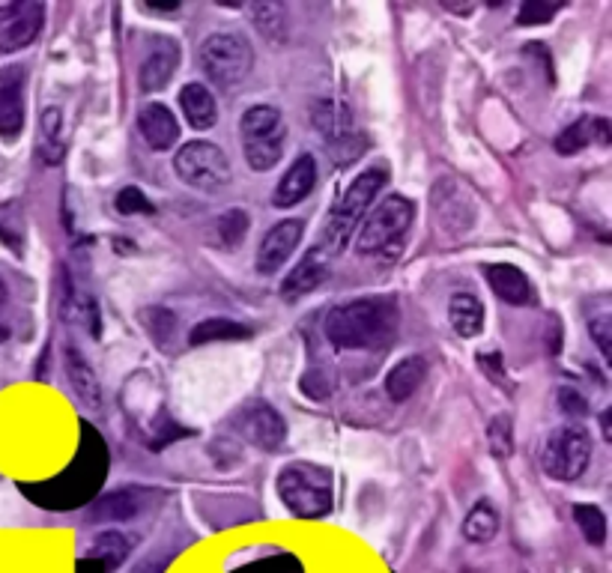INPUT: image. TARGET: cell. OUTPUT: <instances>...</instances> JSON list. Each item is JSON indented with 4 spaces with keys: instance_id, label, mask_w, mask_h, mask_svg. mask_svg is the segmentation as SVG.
<instances>
[{
    "instance_id": "obj_2",
    "label": "cell",
    "mask_w": 612,
    "mask_h": 573,
    "mask_svg": "<svg viewBox=\"0 0 612 573\" xmlns=\"http://www.w3.org/2000/svg\"><path fill=\"white\" fill-rule=\"evenodd\" d=\"M386 183H389V168L386 165L368 168L350 183V189L341 194V200L335 203V209H332V215H329V221L323 227V236H320V245H317L320 254L335 257V254H341L347 248L353 230L371 212L374 197L386 189Z\"/></svg>"
},
{
    "instance_id": "obj_37",
    "label": "cell",
    "mask_w": 612,
    "mask_h": 573,
    "mask_svg": "<svg viewBox=\"0 0 612 573\" xmlns=\"http://www.w3.org/2000/svg\"><path fill=\"white\" fill-rule=\"evenodd\" d=\"M589 335H592V341L598 344L601 356H604L607 362H612V317L610 314H601V317L589 320Z\"/></svg>"
},
{
    "instance_id": "obj_17",
    "label": "cell",
    "mask_w": 612,
    "mask_h": 573,
    "mask_svg": "<svg viewBox=\"0 0 612 573\" xmlns=\"http://www.w3.org/2000/svg\"><path fill=\"white\" fill-rule=\"evenodd\" d=\"M612 132L607 117H580L574 126L556 135V153L559 156H577L589 147H607Z\"/></svg>"
},
{
    "instance_id": "obj_26",
    "label": "cell",
    "mask_w": 612,
    "mask_h": 573,
    "mask_svg": "<svg viewBox=\"0 0 612 573\" xmlns=\"http://www.w3.org/2000/svg\"><path fill=\"white\" fill-rule=\"evenodd\" d=\"M499 523H502L499 511L487 499H478L475 508L463 520V538L469 544H490L499 535Z\"/></svg>"
},
{
    "instance_id": "obj_3",
    "label": "cell",
    "mask_w": 612,
    "mask_h": 573,
    "mask_svg": "<svg viewBox=\"0 0 612 573\" xmlns=\"http://www.w3.org/2000/svg\"><path fill=\"white\" fill-rule=\"evenodd\" d=\"M278 496L299 520H320L332 511V472L317 463H290L278 472Z\"/></svg>"
},
{
    "instance_id": "obj_21",
    "label": "cell",
    "mask_w": 612,
    "mask_h": 573,
    "mask_svg": "<svg viewBox=\"0 0 612 573\" xmlns=\"http://www.w3.org/2000/svg\"><path fill=\"white\" fill-rule=\"evenodd\" d=\"M484 278L502 302H508V305H529L532 302V284L517 266H511V263L484 266Z\"/></svg>"
},
{
    "instance_id": "obj_16",
    "label": "cell",
    "mask_w": 612,
    "mask_h": 573,
    "mask_svg": "<svg viewBox=\"0 0 612 573\" xmlns=\"http://www.w3.org/2000/svg\"><path fill=\"white\" fill-rule=\"evenodd\" d=\"M314 186H317V162H314V156H299L293 165H290V171L281 177V183L275 186V191H272V206H278V209H290V206H296V203H302L311 191H314Z\"/></svg>"
},
{
    "instance_id": "obj_22",
    "label": "cell",
    "mask_w": 612,
    "mask_h": 573,
    "mask_svg": "<svg viewBox=\"0 0 612 573\" xmlns=\"http://www.w3.org/2000/svg\"><path fill=\"white\" fill-rule=\"evenodd\" d=\"M63 111L60 108H45L42 111V117H39V147H36V153H39V159L48 165V168H54V165H60L63 162V156H66V135H63Z\"/></svg>"
},
{
    "instance_id": "obj_35",
    "label": "cell",
    "mask_w": 612,
    "mask_h": 573,
    "mask_svg": "<svg viewBox=\"0 0 612 573\" xmlns=\"http://www.w3.org/2000/svg\"><path fill=\"white\" fill-rule=\"evenodd\" d=\"M117 212L120 215H153V203L147 200V194L138 189V186H126L120 189L117 200H114Z\"/></svg>"
},
{
    "instance_id": "obj_1",
    "label": "cell",
    "mask_w": 612,
    "mask_h": 573,
    "mask_svg": "<svg viewBox=\"0 0 612 573\" xmlns=\"http://www.w3.org/2000/svg\"><path fill=\"white\" fill-rule=\"evenodd\" d=\"M401 308L392 296H365L332 308L323 320V335L338 350H380L395 341Z\"/></svg>"
},
{
    "instance_id": "obj_5",
    "label": "cell",
    "mask_w": 612,
    "mask_h": 573,
    "mask_svg": "<svg viewBox=\"0 0 612 573\" xmlns=\"http://www.w3.org/2000/svg\"><path fill=\"white\" fill-rule=\"evenodd\" d=\"M311 126L323 138L335 165H353L368 150V138L356 126L353 111L338 99H317L311 105Z\"/></svg>"
},
{
    "instance_id": "obj_27",
    "label": "cell",
    "mask_w": 612,
    "mask_h": 573,
    "mask_svg": "<svg viewBox=\"0 0 612 573\" xmlns=\"http://www.w3.org/2000/svg\"><path fill=\"white\" fill-rule=\"evenodd\" d=\"M248 15H251V21H254V27L269 39V42H284L287 39V27H290V21H287V9H284V3H254L251 9H248Z\"/></svg>"
},
{
    "instance_id": "obj_10",
    "label": "cell",
    "mask_w": 612,
    "mask_h": 573,
    "mask_svg": "<svg viewBox=\"0 0 612 573\" xmlns=\"http://www.w3.org/2000/svg\"><path fill=\"white\" fill-rule=\"evenodd\" d=\"M177 177L201 191H221L230 183V162L227 156L209 141H189L174 159Z\"/></svg>"
},
{
    "instance_id": "obj_36",
    "label": "cell",
    "mask_w": 612,
    "mask_h": 573,
    "mask_svg": "<svg viewBox=\"0 0 612 573\" xmlns=\"http://www.w3.org/2000/svg\"><path fill=\"white\" fill-rule=\"evenodd\" d=\"M559 9H562V3H544V0H526V3L520 6V12H517V21H520L523 27H529V24H541V21L553 18V15H556Z\"/></svg>"
},
{
    "instance_id": "obj_42",
    "label": "cell",
    "mask_w": 612,
    "mask_h": 573,
    "mask_svg": "<svg viewBox=\"0 0 612 573\" xmlns=\"http://www.w3.org/2000/svg\"><path fill=\"white\" fill-rule=\"evenodd\" d=\"M3 302H6V284L0 281V305H3Z\"/></svg>"
},
{
    "instance_id": "obj_32",
    "label": "cell",
    "mask_w": 612,
    "mask_h": 573,
    "mask_svg": "<svg viewBox=\"0 0 612 573\" xmlns=\"http://www.w3.org/2000/svg\"><path fill=\"white\" fill-rule=\"evenodd\" d=\"M574 520L583 532V538L592 544V547H604L607 541V517L598 505H577L574 508Z\"/></svg>"
},
{
    "instance_id": "obj_34",
    "label": "cell",
    "mask_w": 612,
    "mask_h": 573,
    "mask_svg": "<svg viewBox=\"0 0 612 573\" xmlns=\"http://www.w3.org/2000/svg\"><path fill=\"white\" fill-rule=\"evenodd\" d=\"M141 320H144V326L150 329L153 341H156V344H162V347H168V338H171V335H174V329H177L174 314H171V311H165V308H147Z\"/></svg>"
},
{
    "instance_id": "obj_24",
    "label": "cell",
    "mask_w": 612,
    "mask_h": 573,
    "mask_svg": "<svg viewBox=\"0 0 612 573\" xmlns=\"http://www.w3.org/2000/svg\"><path fill=\"white\" fill-rule=\"evenodd\" d=\"M424 374H427V362H424L421 356H407L404 362H398V365L389 371V377H386V394H389V400L407 403L409 397L421 388Z\"/></svg>"
},
{
    "instance_id": "obj_33",
    "label": "cell",
    "mask_w": 612,
    "mask_h": 573,
    "mask_svg": "<svg viewBox=\"0 0 612 573\" xmlns=\"http://www.w3.org/2000/svg\"><path fill=\"white\" fill-rule=\"evenodd\" d=\"M487 445L493 451V457L508 460L514 454V430H511V418L508 415H496L487 424Z\"/></svg>"
},
{
    "instance_id": "obj_39",
    "label": "cell",
    "mask_w": 612,
    "mask_h": 573,
    "mask_svg": "<svg viewBox=\"0 0 612 573\" xmlns=\"http://www.w3.org/2000/svg\"><path fill=\"white\" fill-rule=\"evenodd\" d=\"M559 403H562V412L574 415V418H583L589 412V403L574 391V388H562L559 391Z\"/></svg>"
},
{
    "instance_id": "obj_29",
    "label": "cell",
    "mask_w": 612,
    "mask_h": 573,
    "mask_svg": "<svg viewBox=\"0 0 612 573\" xmlns=\"http://www.w3.org/2000/svg\"><path fill=\"white\" fill-rule=\"evenodd\" d=\"M138 508H141L138 493H132V490H117V493H111V496H102V499L93 505L90 517H93V520H105V523H117V520L135 517Z\"/></svg>"
},
{
    "instance_id": "obj_30",
    "label": "cell",
    "mask_w": 612,
    "mask_h": 573,
    "mask_svg": "<svg viewBox=\"0 0 612 573\" xmlns=\"http://www.w3.org/2000/svg\"><path fill=\"white\" fill-rule=\"evenodd\" d=\"M245 338H251V329L242 323H230V320H206L189 332L192 347L212 344V341H245Z\"/></svg>"
},
{
    "instance_id": "obj_12",
    "label": "cell",
    "mask_w": 612,
    "mask_h": 573,
    "mask_svg": "<svg viewBox=\"0 0 612 573\" xmlns=\"http://www.w3.org/2000/svg\"><path fill=\"white\" fill-rule=\"evenodd\" d=\"M230 427L245 442H251L260 451H278L284 445V439H287V424H284V418L269 403H248V406H242L233 415Z\"/></svg>"
},
{
    "instance_id": "obj_4",
    "label": "cell",
    "mask_w": 612,
    "mask_h": 573,
    "mask_svg": "<svg viewBox=\"0 0 612 573\" xmlns=\"http://www.w3.org/2000/svg\"><path fill=\"white\" fill-rule=\"evenodd\" d=\"M239 135H242V153H245V162L251 171L266 174L281 162L287 126H284V117L278 108H272V105L248 108L239 120Z\"/></svg>"
},
{
    "instance_id": "obj_15",
    "label": "cell",
    "mask_w": 612,
    "mask_h": 573,
    "mask_svg": "<svg viewBox=\"0 0 612 573\" xmlns=\"http://www.w3.org/2000/svg\"><path fill=\"white\" fill-rule=\"evenodd\" d=\"M180 63V45L174 39H159L138 69V84L144 93H159L168 87Z\"/></svg>"
},
{
    "instance_id": "obj_23",
    "label": "cell",
    "mask_w": 612,
    "mask_h": 573,
    "mask_svg": "<svg viewBox=\"0 0 612 573\" xmlns=\"http://www.w3.org/2000/svg\"><path fill=\"white\" fill-rule=\"evenodd\" d=\"M448 320L451 329L460 338H478L484 329V305L475 293H454L448 302Z\"/></svg>"
},
{
    "instance_id": "obj_9",
    "label": "cell",
    "mask_w": 612,
    "mask_h": 573,
    "mask_svg": "<svg viewBox=\"0 0 612 573\" xmlns=\"http://www.w3.org/2000/svg\"><path fill=\"white\" fill-rule=\"evenodd\" d=\"M412 218H415L412 200L404 194H389L380 206H374V212L365 215V224L356 239V251L359 254H392L395 245H401V239L407 236Z\"/></svg>"
},
{
    "instance_id": "obj_7",
    "label": "cell",
    "mask_w": 612,
    "mask_h": 573,
    "mask_svg": "<svg viewBox=\"0 0 612 573\" xmlns=\"http://www.w3.org/2000/svg\"><path fill=\"white\" fill-rule=\"evenodd\" d=\"M198 63H201V72L215 87L230 90L248 78L254 66V51L248 39L239 33H212L201 42Z\"/></svg>"
},
{
    "instance_id": "obj_8",
    "label": "cell",
    "mask_w": 612,
    "mask_h": 573,
    "mask_svg": "<svg viewBox=\"0 0 612 573\" xmlns=\"http://www.w3.org/2000/svg\"><path fill=\"white\" fill-rule=\"evenodd\" d=\"M430 215L436 230L445 239L457 242L466 233H472V227L478 224V200L460 177L442 174L430 186Z\"/></svg>"
},
{
    "instance_id": "obj_40",
    "label": "cell",
    "mask_w": 612,
    "mask_h": 573,
    "mask_svg": "<svg viewBox=\"0 0 612 573\" xmlns=\"http://www.w3.org/2000/svg\"><path fill=\"white\" fill-rule=\"evenodd\" d=\"M162 568H165V562H156V559H150V562L138 565V568H135V573H162Z\"/></svg>"
},
{
    "instance_id": "obj_38",
    "label": "cell",
    "mask_w": 612,
    "mask_h": 573,
    "mask_svg": "<svg viewBox=\"0 0 612 573\" xmlns=\"http://www.w3.org/2000/svg\"><path fill=\"white\" fill-rule=\"evenodd\" d=\"M478 365H481V371L496 382V385H502L505 391H511L508 377H505V368H502V356H499L496 350H484V353H478Z\"/></svg>"
},
{
    "instance_id": "obj_6",
    "label": "cell",
    "mask_w": 612,
    "mask_h": 573,
    "mask_svg": "<svg viewBox=\"0 0 612 573\" xmlns=\"http://www.w3.org/2000/svg\"><path fill=\"white\" fill-rule=\"evenodd\" d=\"M538 460L547 478L553 481H577L592 463V436L580 424L556 427L544 436L538 448Z\"/></svg>"
},
{
    "instance_id": "obj_41",
    "label": "cell",
    "mask_w": 612,
    "mask_h": 573,
    "mask_svg": "<svg viewBox=\"0 0 612 573\" xmlns=\"http://www.w3.org/2000/svg\"><path fill=\"white\" fill-rule=\"evenodd\" d=\"M6 338H9V329H6V326H0V344H3Z\"/></svg>"
},
{
    "instance_id": "obj_28",
    "label": "cell",
    "mask_w": 612,
    "mask_h": 573,
    "mask_svg": "<svg viewBox=\"0 0 612 573\" xmlns=\"http://www.w3.org/2000/svg\"><path fill=\"white\" fill-rule=\"evenodd\" d=\"M87 556L90 559H99L102 565H105V571H117L126 559H129V541L120 535V532H114V529H108V532H99L93 541H90V550H87Z\"/></svg>"
},
{
    "instance_id": "obj_14",
    "label": "cell",
    "mask_w": 612,
    "mask_h": 573,
    "mask_svg": "<svg viewBox=\"0 0 612 573\" xmlns=\"http://www.w3.org/2000/svg\"><path fill=\"white\" fill-rule=\"evenodd\" d=\"M24 90L27 72L24 66H3L0 69V138L12 141L24 129Z\"/></svg>"
},
{
    "instance_id": "obj_20",
    "label": "cell",
    "mask_w": 612,
    "mask_h": 573,
    "mask_svg": "<svg viewBox=\"0 0 612 573\" xmlns=\"http://www.w3.org/2000/svg\"><path fill=\"white\" fill-rule=\"evenodd\" d=\"M63 368H66V380L72 385L75 397L87 409H99L102 406V385H99V377H96L93 365L75 347H66L63 350Z\"/></svg>"
},
{
    "instance_id": "obj_11",
    "label": "cell",
    "mask_w": 612,
    "mask_h": 573,
    "mask_svg": "<svg viewBox=\"0 0 612 573\" xmlns=\"http://www.w3.org/2000/svg\"><path fill=\"white\" fill-rule=\"evenodd\" d=\"M45 6L39 0H12L0 6V54H15L39 39Z\"/></svg>"
},
{
    "instance_id": "obj_25",
    "label": "cell",
    "mask_w": 612,
    "mask_h": 573,
    "mask_svg": "<svg viewBox=\"0 0 612 573\" xmlns=\"http://www.w3.org/2000/svg\"><path fill=\"white\" fill-rule=\"evenodd\" d=\"M180 108H183L189 126L198 129V132L212 129L215 120H218L215 99H212V93L206 90L204 84H186V87L180 90Z\"/></svg>"
},
{
    "instance_id": "obj_19",
    "label": "cell",
    "mask_w": 612,
    "mask_h": 573,
    "mask_svg": "<svg viewBox=\"0 0 612 573\" xmlns=\"http://www.w3.org/2000/svg\"><path fill=\"white\" fill-rule=\"evenodd\" d=\"M326 278H329V257L320 254L317 248H311V251L302 257V263H299V266L287 275V281L281 284V296H284L287 302H296V299L314 293Z\"/></svg>"
},
{
    "instance_id": "obj_13",
    "label": "cell",
    "mask_w": 612,
    "mask_h": 573,
    "mask_svg": "<svg viewBox=\"0 0 612 573\" xmlns=\"http://www.w3.org/2000/svg\"><path fill=\"white\" fill-rule=\"evenodd\" d=\"M302 233H305V224L299 218H287V221H278L260 242L257 248V272L260 275H275L287 260L290 254L299 248L302 242Z\"/></svg>"
},
{
    "instance_id": "obj_18",
    "label": "cell",
    "mask_w": 612,
    "mask_h": 573,
    "mask_svg": "<svg viewBox=\"0 0 612 573\" xmlns=\"http://www.w3.org/2000/svg\"><path fill=\"white\" fill-rule=\"evenodd\" d=\"M138 129H141L144 141L150 144V150H159V153L171 150L180 141V123L162 102H150L141 108Z\"/></svg>"
},
{
    "instance_id": "obj_31",
    "label": "cell",
    "mask_w": 612,
    "mask_h": 573,
    "mask_svg": "<svg viewBox=\"0 0 612 573\" xmlns=\"http://www.w3.org/2000/svg\"><path fill=\"white\" fill-rule=\"evenodd\" d=\"M248 224H251V218H248V212L245 209H227L224 215H218V221H215V230H218V239H221V245L224 248H239L242 245V239H245V233H248Z\"/></svg>"
}]
</instances>
